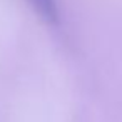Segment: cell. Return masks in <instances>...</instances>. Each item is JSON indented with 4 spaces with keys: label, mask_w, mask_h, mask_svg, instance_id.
Listing matches in <instances>:
<instances>
[{
    "label": "cell",
    "mask_w": 122,
    "mask_h": 122,
    "mask_svg": "<svg viewBox=\"0 0 122 122\" xmlns=\"http://www.w3.org/2000/svg\"><path fill=\"white\" fill-rule=\"evenodd\" d=\"M29 2H30V5H34V9L44 20H47L50 24H54L57 20V7H55L54 0H29Z\"/></svg>",
    "instance_id": "obj_1"
}]
</instances>
